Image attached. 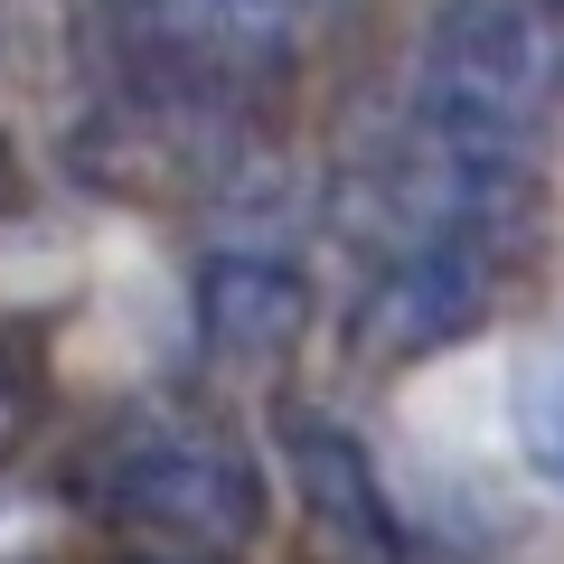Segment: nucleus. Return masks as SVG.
<instances>
[{"label": "nucleus", "instance_id": "nucleus-1", "mask_svg": "<svg viewBox=\"0 0 564 564\" xmlns=\"http://www.w3.org/2000/svg\"><path fill=\"white\" fill-rule=\"evenodd\" d=\"M76 499L104 527L180 555H236L263 527V480L245 462V443L198 404H132L85 443Z\"/></svg>", "mask_w": 564, "mask_h": 564}, {"label": "nucleus", "instance_id": "nucleus-2", "mask_svg": "<svg viewBox=\"0 0 564 564\" xmlns=\"http://www.w3.org/2000/svg\"><path fill=\"white\" fill-rule=\"evenodd\" d=\"M302 10L311 0H113V29L151 85L236 95L245 76L282 66V47L302 39Z\"/></svg>", "mask_w": 564, "mask_h": 564}, {"label": "nucleus", "instance_id": "nucleus-3", "mask_svg": "<svg viewBox=\"0 0 564 564\" xmlns=\"http://www.w3.org/2000/svg\"><path fill=\"white\" fill-rule=\"evenodd\" d=\"M518 452L545 489H564V348L518 386Z\"/></svg>", "mask_w": 564, "mask_h": 564}, {"label": "nucleus", "instance_id": "nucleus-4", "mask_svg": "<svg viewBox=\"0 0 564 564\" xmlns=\"http://www.w3.org/2000/svg\"><path fill=\"white\" fill-rule=\"evenodd\" d=\"M10 433H29V377L10 367V348H0V443Z\"/></svg>", "mask_w": 564, "mask_h": 564}]
</instances>
